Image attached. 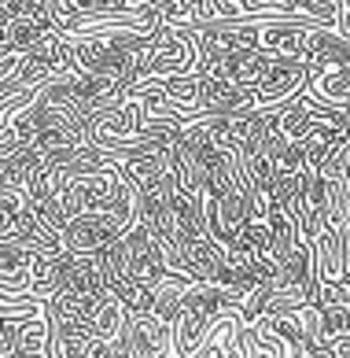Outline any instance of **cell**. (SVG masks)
I'll list each match as a JSON object with an SVG mask.
<instances>
[{"label": "cell", "mask_w": 350, "mask_h": 358, "mask_svg": "<svg viewBox=\"0 0 350 358\" xmlns=\"http://www.w3.org/2000/svg\"><path fill=\"white\" fill-rule=\"evenodd\" d=\"M295 11H302V15L317 19L321 26H328V30H340V19H343V0H291Z\"/></svg>", "instance_id": "obj_14"}, {"label": "cell", "mask_w": 350, "mask_h": 358, "mask_svg": "<svg viewBox=\"0 0 350 358\" xmlns=\"http://www.w3.org/2000/svg\"><path fill=\"white\" fill-rule=\"evenodd\" d=\"M188 74H199V48L184 30L166 22L144 78H188Z\"/></svg>", "instance_id": "obj_8"}, {"label": "cell", "mask_w": 350, "mask_h": 358, "mask_svg": "<svg viewBox=\"0 0 350 358\" xmlns=\"http://www.w3.org/2000/svg\"><path fill=\"white\" fill-rule=\"evenodd\" d=\"M103 270H107V285L129 310L137 314H152L155 310V288L173 273L166 248L159 244V236L152 229H144L137 222L126 236L103 251Z\"/></svg>", "instance_id": "obj_1"}, {"label": "cell", "mask_w": 350, "mask_h": 358, "mask_svg": "<svg viewBox=\"0 0 350 358\" xmlns=\"http://www.w3.org/2000/svg\"><path fill=\"white\" fill-rule=\"evenodd\" d=\"M137 222H140V203L122 207V210H107V215H78L63 225L59 236H63L66 251H74V255H103Z\"/></svg>", "instance_id": "obj_4"}, {"label": "cell", "mask_w": 350, "mask_h": 358, "mask_svg": "<svg viewBox=\"0 0 350 358\" xmlns=\"http://www.w3.org/2000/svg\"><path fill=\"white\" fill-rule=\"evenodd\" d=\"M137 203H140V192L126 181V174L115 166V159H111V166L71 178V185L63 192L66 222L78 215H107V210H122V207H137Z\"/></svg>", "instance_id": "obj_3"}, {"label": "cell", "mask_w": 350, "mask_h": 358, "mask_svg": "<svg viewBox=\"0 0 350 358\" xmlns=\"http://www.w3.org/2000/svg\"><path fill=\"white\" fill-rule=\"evenodd\" d=\"M115 159V166L126 174V181L133 185L137 192L152 189L170 174V163H166V148H140V152H107Z\"/></svg>", "instance_id": "obj_12"}, {"label": "cell", "mask_w": 350, "mask_h": 358, "mask_svg": "<svg viewBox=\"0 0 350 358\" xmlns=\"http://www.w3.org/2000/svg\"><path fill=\"white\" fill-rule=\"evenodd\" d=\"M244 299L247 296H240V292L225 288V285L196 281L184 292L181 310H177V317H173V343H177V355L192 358L210 340V333L218 329L221 317L244 310Z\"/></svg>", "instance_id": "obj_2"}, {"label": "cell", "mask_w": 350, "mask_h": 358, "mask_svg": "<svg viewBox=\"0 0 350 358\" xmlns=\"http://www.w3.org/2000/svg\"><path fill=\"white\" fill-rule=\"evenodd\" d=\"M122 343L129 348L133 358H173V355H177V343H173V325L163 322V317H155V314L129 310Z\"/></svg>", "instance_id": "obj_10"}, {"label": "cell", "mask_w": 350, "mask_h": 358, "mask_svg": "<svg viewBox=\"0 0 350 358\" xmlns=\"http://www.w3.org/2000/svg\"><path fill=\"white\" fill-rule=\"evenodd\" d=\"M37 262H41V255L34 248L19 244L15 236H0V292H8V296L30 292Z\"/></svg>", "instance_id": "obj_11"}, {"label": "cell", "mask_w": 350, "mask_h": 358, "mask_svg": "<svg viewBox=\"0 0 350 358\" xmlns=\"http://www.w3.org/2000/svg\"><path fill=\"white\" fill-rule=\"evenodd\" d=\"M177 178L166 174L159 185L140 192V225L152 229L163 248H173L177 241Z\"/></svg>", "instance_id": "obj_7"}, {"label": "cell", "mask_w": 350, "mask_h": 358, "mask_svg": "<svg viewBox=\"0 0 350 358\" xmlns=\"http://www.w3.org/2000/svg\"><path fill=\"white\" fill-rule=\"evenodd\" d=\"M52 0H4V34L0 52H30L41 37L56 34Z\"/></svg>", "instance_id": "obj_5"}, {"label": "cell", "mask_w": 350, "mask_h": 358, "mask_svg": "<svg viewBox=\"0 0 350 358\" xmlns=\"http://www.w3.org/2000/svg\"><path fill=\"white\" fill-rule=\"evenodd\" d=\"M0 358H52V307L34 317H4Z\"/></svg>", "instance_id": "obj_6"}, {"label": "cell", "mask_w": 350, "mask_h": 358, "mask_svg": "<svg viewBox=\"0 0 350 358\" xmlns=\"http://www.w3.org/2000/svg\"><path fill=\"white\" fill-rule=\"evenodd\" d=\"M137 0H52V11H56V26L66 30V26L92 19V15H103V11H118V8H129Z\"/></svg>", "instance_id": "obj_13"}, {"label": "cell", "mask_w": 350, "mask_h": 358, "mask_svg": "<svg viewBox=\"0 0 350 358\" xmlns=\"http://www.w3.org/2000/svg\"><path fill=\"white\" fill-rule=\"evenodd\" d=\"M251 189H233L225 196H207V233L218 244H236L240 233L247 229V222L254 218L251 210Z\"/></svg>", "instance_id": "obj_9"}, {"label": "cell", "mask_w": 350, "mask_h": 358, "mask_svg": "<svg viewBox=\"0 0 350 358\" xmlns=\"http://www.w3.org/2000/svg\"><path fill=\"white\" fill-rule=\"evenodd\" d=\"M111 358H133V355H129V348H126V343L118 340V343H115V351H111Z\"/></svg>", "instance_id": "obj_15"}]
</instances>
